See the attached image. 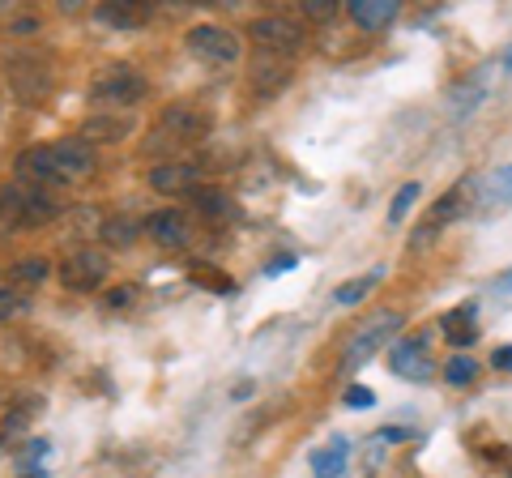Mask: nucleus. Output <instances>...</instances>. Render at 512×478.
I'll list each match as a JSON object with an SVG mask.
<instances>
[{"mask_svg": "<svg viewBox=\"0 0 512 478\" xmlns=\"http://www.w3.org/2000/svg\"><path fill=\"white\" fill-rule=\"evenodd\" d=\"M60 218V205L43 193V188H30L22 180L0 184V227L9 231H35L47 222Z\"/></svg>", "mask_w": 512, "mask_h": 478, "instance_id": "1", "label": "nucleus"}, {"mask_svg": "<svg viewBox=\"0 0 512 478\" xmlns=\"http://www.w3.org/2000/svg\"><path fill=\"white\" fill-rule=\"evenodd\" d=\"M402 325H406L402 312H376V316H367V321L355 333H350V342L342 350V376L359 372L380 346H393L397 342V329H402Z\"/></svg>", "mask_w": 512, "mask_h": 478, "instance_id": "2", "label": "nucleus"}, {"mask_svg": "<svg viewBox=\"0 0 512 478\" xmlns=\"http://www.w3.org/2000/svg\"><path fill=\"white\" fill-rule=\"evenodd\" d=\"M150 94V82L141 77L133 65H107L94 73L90 82V103L99 111H120V107H133Z\"/></svg>", "mask_w": 512, "mask_h": 478, "instance_id": "3", "label": "nucleus"}, {"mask_svg": "<svg viewBox=\"0 0 512 478\" xmlns=\"http://www.w3.org/2000/svg\"><path fill=\"white\" fill-rule=\"evenodd\" d=\"M210 133V120H205V111H197L192 103H171L163 107V116H158V133H150V150H167V146H188V141H197Z\"/></svg>", "mask_w": 512, "mask_h": 478, "instance_id": "4", "label": "nucleus"}, {"mask_svg": "<svg viewBox=\"0 0 512 478\" xmlns=\"http://www.w3.org/2000/svg\"><path fill=\"white\" fill-rule=\"evenodd\" d=\"M9 86H13V94H18L22 103H43L47 94L56 90V73H52V65H47L43 56L18 52V56H9Z\"/></svg>", "mask_w": 512, "mask_h": 478, "instance_id": "5", "label": "nucleus"}, {"mask_svg": "<svg viewBox=\"0 0 512 478\" xmlns=\"http://www.w3.org/2000/svg\"><path fill=\"white\" fill-rule=\"evenodd\" d=\"M56 278H60L64 291H73V295L99 291L103 278H107V252L103 248H73L69 257L60 261Z\"/></svg>", "mask_w": 512, "mask_h": 478, "instance_id": "6", "label": "nucleus"}, {"mask_svg": "<svg viewBox=\"0 0 512 478\" xmlns=\"http://www.w3.org/2000/svg\"><path fill=\"white\" fill-rule=\"evenodd\" d=\"M248 39L261 47L265 56H278V60H286V56H295L303 43H308V35H303V26L299 22H291V18H256L252 26H248Z\"/></svg>", "mask_w": 512, "mask_h": 478, "instance_id": "7", "label": "nucleus"}, {"mask_svg": "<svg viewBox=\"0 0 512 478\" xmlns=\"http://www.w3.org/2000/svg\"><path fill=\"white\" fill-rule=\"evenodd\" d=\"M427 338L431 333L427 329H419V333H410V338H397L393 346H389V368L402 376V380H410V385H427L431 380V359H427Z\"/></svg>", "mask_w": 512, "mask_h": 478, "instance_id": "8", "label": "nucleus"}, {"mask_svg": "<svg viewBox=\"0 0 512 478\" xmlns=\"http://www.w3.org/2000/svg\"><path fill=\"white\" fill-rule=\"evenodd\" d=\"M184 47L192 56L210 60V65H235V60H239V39L231 35L227 26H214V22L192 26L184 35Z\"/></svg>", "mask_w": 512, "mask_h": 478, "instance_id": "9", "label": "nucleus"}, {"mask_svg": "<svg viewBox=\"0 0 512 478\" xmlns=\"http://www.w3.org/2000/svg\"><path fill=\"white\" fill-rule=\"evenodd\" d=\"M13 180H22L30 188H52V184H64L60 171H56V158H52V146H30L13 158Z\"/></svg>", "mask_w": 512, "mask_h": 478, "instance_id": "10", "label": "nucleus"}, {"mask_svg": "<svg viewBox=\"0 0 512 478\" xmlns=\"http://www.w3.org/2000/svg\"><path fill=\"white\" fill-rule=\"evenodd\" d=\"M491 69H495V65L478 69V73H470V77H461V82L448 90V116H453V120H470L474 111L487 103V94H491Z\"/></svg>", "mask_w": 512, "mask_h": 478, "instance_id": "11", "label": "nucleus"}, {"mask_svg": "<svg viewBox=\"0 0 512 478\" xmlns=\"http://www.w3.org/2000/svg\"><path fill=\"white\" fill-rule=\"evenodd\" d=\"M52 158H56V171H60V180L64 184H73V180H90L94 175V150L86 146L82 137H64L52 146Z\"/></svg>", "mask_w": 512, "mask_h": 478, "instance_id": "12", "label": "nucleus"}, {"mask_svg": "<svg viewBox=\"0 0 512 478\" xmlns=\"http://www.w3.org/2000/svg\"><path fill=\"white\" fill-rule=\"evenodd\" d=\"M512 205V167H500L491 175H478V193H474V210L478 214H504Z\"/></svg>", "mask_w": 512, "mask_h": 478, "instance_id": "13", "label": "nucleus"}, {"mask_svg": "<svg viewBox=\"0 0 512 478\" xmlns=\"http://www.w3.org/2000/svg\"><path fill=\"white\" fill-rule=\"evenodd\" d=\"M295 82V69L291 60H278V56H261L252 65V90L256 99H278V94Z\"/></svg>", "mask_w": 512, "mask_h": 478, "instance_id": "14", "label": "nucleus"}, {"mask_svg": "<svg viewBox=\"0 0 512 478\" xmlns=\"http://www.w3.org/2000/svg\"><path fill=\"white\" fill-rule=\"evenodd\" d=\"M128 133H133V116L128 111H94V116L82 120V141H99V146L124 141Z\"/></svg>", "mask_w": 512, "mask_h": 478, "instance_id": "15", "label": "nucleus"}, {"mask_svg": "<svg viewBox=\"0 0 512 478\" xmlns=\"http://www.w3.org/2000/svg\"><path fill=\"white\" fill-rule=\"evenodd\" d=\"M197 167H188V163H158V167H150V188L154 193H197Z\"/></svg>", "mask_w": 512, "mask_h": 478, "instance_id": "16", "label": "nucleus"}, {"mask_svg": "<svg viewBox=\"0 0 512 478\" xmlns=\"http://www.w3.org/2000/svg\"><path fill=\"white\" fill-rule=\"evenodd\" d=\"M474 193H478V180H466V184H453L448 193L431 205V227H448L453 218H461L466 214V205H474Z\"/></svg>", "mask_w": 512, "mask_h": 478, "instance_id": "17", "label": "nucleus"}, {"mask_svg": "<svg viewBox=\"0 0 512 478\" xmlns=\"http://www.w3.org/2000/svg\"><path fill=\"white\" fill-rule=\"evenodd\" d=\"M94 13H99V22L111 30H141L150 18V9L137 5V0H107V5H99Z\"/></svg>", "mask_w": 512, "mask_h": 478, "instance_id": "18", "label": "nucleus"}, {"mask_svg": "<svg viewBox=\"0 0 512 478\" xmlns=\"http://www.w3.org/2000/svg\"><path fill=\"white\" fill-rule=\"evenodd\" d=\"M350 18H355L359 30L376 35V30L393 26V18H397V0H350Z\"/></svg>", "mask_w": 512, "mask_h": 478, "instance_id": "19", "label": "nucleus"}, {"mask_svg": "<svg viewBox=\"0 0 512 478\" xmlns=\"http://www.w3.org/2000/svg\"><path fill=\"white\" fill-rule=\"evenodd\" d=\"M146 231L154 235V244H163V248H184L188 244V218L180 210H158L146 222Z\"/></svg>", "mask_w": 512, "mask_h": 478, "instance_id": "20", "label": "nucleus"}, {"mask_svg": "<svg viewBox=\"0 0 512 478\" xmlns=\"http://www.w3.org/2000/svg\"><path fill=\"white\" fill-rule=\"evenodd\" d=\"M192 205H197L201 218L214 222V227H218V222H231L235 218V201L222 193V188H197V193H192Z\"/></svg>", "mask_w": 512, "mask_h": 478, "instance_id": "21", "label": "nucleus"}, {"mask_svg": "<svg viewBox=\"0 0 512 478\" xmlns=\"http://www.w3.org/2000/svg\"><path fill=\"white\" fill-rule=\"evenodd\" d=\"M346 466H350L346 440H333L329 449H316L312 453V474L316 478H346Z\"/></svg>", "mask_w": 512, "mask_h": 478, "instance_id": "22", "label": "nucleus"}, {"mask_svg": "<svg viewBox=\"0 0 512 478\" xmlns=\"http://www.w3.org/2000/svg\"><path fill=\"white\" fill-rule=\"evenodd\" d=\"M103 244L107 248H133L137 244V235H141V222L137 218H128V214H111L107 222H103Z\"/></svg>", "mask_w": 512, "mask_h": 478, "instance_id": "23", "label": "nucleus"}, {"mask_svg": "<svg viewBox=\"0 0 512 478\" xmlns=\"http://www.w3.org/2000/svg\"><path fill=\"white\" fill-rule=\"evenodd\" d=\"M474 380H478V359H474V355H461V350H457V355L444 363V385H453V389H470Z\"/></svg>", "mask_w": 512, "mask_h": 478, "instance_id": "24", "label": "nucleus"}, {"mask_svg": "<svg viewBox=\"0 0 512 478\" xmlns=\"http://www.w3.org/2000/svg\"><path fill=\"white\" fill-rule=\"evenodd\" d=\"M423 197V184L419 180H410V184H402L393 193V201H389V227H402V222L410 218V210H414V201Z\"/></svg>", "mask_w": 512, "mask_h": 478, "instance_id": "25", "label": "nucleus"}, {"mask_svg": "<svg viewBox=\"0 0 512 478\" xmlns=\"http://www.w3.org/2000/svg\"><path fill=\"white\" fill-rule=\"evenodd\" d=\"M380 278H384V269H372V274H367V278L338 286V291H333V299H338V304H363V299H367V295H372L376 286H380Z\"/></svg>", "mask_w": 512, "mask_h": 478, "instance_id": "26", "label": "nucleus"}, {"mask_svg": "<svg viewBox=\"0 0 512 478\" xmlns=\"http://www.w3.org/2000/svg\"><path fill=\"white\" fill-rule=\"evenodd\" d=\"M13 278H18V282H26V286H43L47 278H52V265H47L43 257L18 261V265H13Z\"/></svg>", "mask_w": 512, "mask_h": 478, "instance_id": "27", "label": "nucleus"}, {"mask_svg": "<svg viewBox=\"0 0 512 478\" xmlns=\"http://www.w3.org/2000/svg\"><path fill=\"white\" fill-rule=\"evenodd\" d=\"M299 13L303 18H312V22H329L333 13H338V5H333V0H303Z\"/></svg>", "mask_w": 512, "mask_h": 478, "instance_id": "28", "label": "nucleus"}, {"mask_svg": "<svg viewBox=\"0 0 512 478\" xmlns=\"http://www.w3.org/2000/svg\"><path fill=\"white\" fill-rule=\"evenodd\" d=\"M474 312H478L474 304H461V308H453V312H448V316H444V329H448V333H457V325H466V329H474Z\"/></svg>", "mask_w": 512, "mask_h": 478, "instance_id": "29", "label": "nucleus"}, {"mask_svg": "<svg viewBox=\"0 0 512 478\" xmlns=\"http://www.w3.org/2000/svg\"><path fill=\"white\" fill-rule=\"evenodd\" d=\"M197 282H205L210 291H222V295H231V291H235V282H231L227 274H214V269H201V278H197Z\"/></svg>", "mask_w": 512, "mask_h": 478, "instance_id": "30", "label": "nucleus"}, {"mask_svg": "<svg viewBox=\"0 0 512 478\" xmlns=\"http://www.w3.org/2000/svg\"><path fill=\"white\" fill-rule=\"evenodd\" d=\"M487 295L491 299H512V265L504 269V274H495V282L487 286Z\"/></svg>", "mask_w": 512, "mask_h": 478, "instance_id": "31", "label": "nucleus"}, {"mask_svg": "<svg viewBox=\"0 0 512 478\" xmlns=\"http://www.w3.org/2000/svg\"><path fill=\"white\" fill-rule=\"evenodd\" d=\"M22 312V299L9 291V286H0V321H9V316Z\"/></svg>", "mask_w": 512, "mask_h": 478, "instance_id": "32", "label": "nucleus"}, {"mask_svg": "<svg viewBox=\"0 0 512 478\" xmlns=\"http://www.w3.org/2000/svg\"><path fill=\"white\" fill-rule=\"evenodd\" d=\"M346 406H355V410H359V406H376V393L363 389V385H350V389H346Z\"/></svg>", "mask_w": 512, "mask_h": 478, "instance_id": "33", "label": "nucleus"}, {"mask_svg": "<svg viewBox=\"0 0 512 478\" xmlns=\"http://www.w3.org/2000/svg\"><path fill=\"white\" fill-rule=\"evenodd\" d=\"M137 299V286H116V291H107V308H128Z\"/></svg>", "mask_w": 512, "mask_h": 478, "instance_id": "34", "label": "nucleus"}, {"mask_svg": "<svg viewBox=\"0 0 512 478\" xmlns=\"http://www.w3.org/2000/svg\"><path fill=\"white\" fill-rule=\"evenodd\" d=\"M47 449H52L47 440H30V444H26V453H22V466H35V461H43Z\"/></svg>", "mask_w": 512, "mask_h": 478, "instance_id": "35", "label": "nucleus"}, {"mask_svg": "<svg viewBox=\"0 0 512 478\" xmlns=\"http://www.w3.org/2000/svg\"><path fill=\"white\" fill-rule=\"evenodd\" d=\"M436 235H440V231H436V227H431V222H423V227H419V231H414V239H410V248H414V252H419V248H427V244H431V239H436Z\"/></svg>", "mask_w": 512, "mask_h": 478, "instance_id": "36", "label": "nucleus"}, {"mask_svg": "<svg viewBox=\"0 0 512 478\" xmlns=\"http://www.w3.org/2000/svg\"><path fill=\"white\" fill-rule=\"evenodd\" d=\"M491 368H495V372H512V346L495 350V355H491Z\"/></svg>", "mask_w": 512, "mask_h": 478, "instance_id": "37", "label": "nucleus"}, {"mask_svg": "<svg viewBox=\"0 0 512 478\" xmlns=\"http://www.w3.org/2000/svg\"><path fill=\"white\" fill-rule=\"evenodd\" d=\"M39 22L35 18H18V22H9V35H35Z\"/></svg>", "mask_w": 512, "mask_h": 478, "instance_id": "38", "label": "nucleus"}, {"mask_svg": "<svg viewBox=\"0 0 512 478\" xmlns=\"http://www.w3.org/2000/svg\"><path fill=\"white\" fill-rule=\"evenodd\" d=\"M376 440H410V432H406V427H384V432H376Z\"/></svg>", "mask_w": 512, "mask_h": 478, "instance_id": "39", "label": "nucleus"}, {"mask_svg": "<svg viewBox=\"0 0 512 478\" xmlns=\"http://www.w3.org/2000/svg\"><path fill=\"white\" fill-rule=\"evenodd\" d=\"M282 269H295V257H278L274 265L265 269V278H274V274H282Z\"/></svg>", "mask_w": 512, "mask_h": 478, "instance_id": "40", "label": "nucleus"}, {"mask_svg": "<svg viewBox=\"0 0 512 478\" xmlns=\"http://www.w3.org/2000/svg\"><path fill=\"white\" fill-rule=\"evenodd\" d=\"M500 69H504V73L512 77V43H508V47H504V52H500Z\"/></svg>", "mask_w": 512, "mask_h": 478, "instance_id": "41", "label": "nucleus"}, {"mask_svg": "<svg viewBox=\"0 0 512 478\" xmlns=\"http://www.w3.org/2000/svg\"><path fill=\"white\" fill-rule=\"evenodd\" d=\"M22 478H43V470H30V474H22Z\"/></svg>", "mask_w": 512, "mask_h": 478, "instance_id": "42", "label": "nucleus"}]
</instances>
